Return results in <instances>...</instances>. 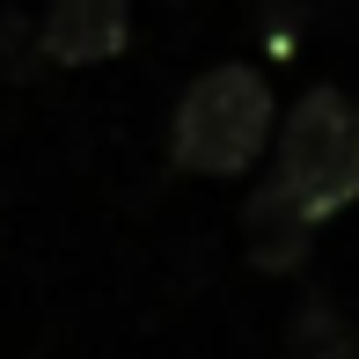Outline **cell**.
Returning <instances> with one entry per match:
<instances>
[{"label": "cell", "instance_id": "5", "mask_svg": "<svg viewBox=\"0 0 359 359\" xmlns=\"http://www.w3.org/2000/svg\"><path fill=\"white\" fill-rule=\"evenodd\" d=\"M286 359H359V330L337 316V301L308 293L286 323Z\"/></svg>", "mask_w": 359, "mask_h": 359}, {"label": "cell", "instance_id": "4", "mask_svg": "<svg viewBox=\"0 0 359 359\" xmlns=\"http://www.w3.org/2000/svg\"><path fill=\"white\" fill-rule=\"evenodd\" d=\"M242 235H250V264L257 271H301L316 250V220H301L271 184H257V198L242 205Z\"/></svg>", "mask_w": 359, "mask_h": 359}, {"label": "cell", "instance_id": "2", "mask_svg": "<svg viewBox=\"0 0 359 359\" xmlns=\"http://www.w3.org/2000/svg\"><path fill=\"white\" fill-rule=\"evenodd\" d=\"M271 140V88L257 67H213L184 88L169 118V154L184 176H242Z\"/></svg>", "mask_w": 359, "mask_h": 359}, {"label": "cell", "instance_id": "6", "mask_svg": "<svg viewBox=\"0 0 359 359\" xmlns=\"http://www.w3.org/2000/svg\"><path fill=\"white\" fill-rule=\"evenodd\" d=\"M37 67H44L37 29H29L22 15H0V81H29Z\"/></svg>", "mask_w": 359, "mask_h": 359}, {"label": "cell", "instance_id": "3", "mask_svg": "<svg viewBox=\"0 0 359 359\" xmlns=\"http://www.w3.org/2000/svg\"><path fill=\"white\" fill-rule=\"evenodd\" d=\"M37 44L52 67H103L133 44V0H52Z\"/></svg>", "mask_w": 359, "mask_h": 359}, {"label": "cell", "instance_id": "1", "mask_svg": "<svg viewBox=\"0 0 359 359\" xmlns=\"http://www.w3.org/2000/svg\"><path fill=\"white\" fill-rule=\"evenodd\" d=\"M301 220H330L359 198V103L345 88H308L279 125V161L264 176Z\"/></svg>", "mask_w": 359, "mask_h": 359}]
</instances>
